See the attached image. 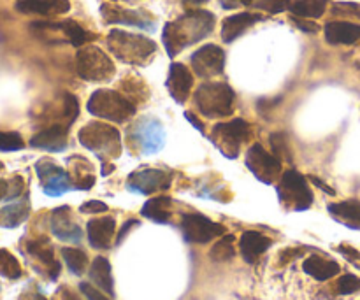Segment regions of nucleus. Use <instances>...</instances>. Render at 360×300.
Here are the masks:
<instances>
[{
  "label": "nucleus",
  "instance_id": "nucleus-41",
  "mask_svg": "<svg viewBox=\"0 0 360 300\" xmlns=\"http://www.w3.org/2000/svg\"><path fill=\"white\" fill-rule=\"evenodd\" d=\"M333 13L338 14V16H354L360 20V4L338 2V4H334Z\"/></svg>",
  "mask_w": 360,
  "mask_h": 300
},
{
  "label": "nucleus",
  "instance_id": "nucleus-22",
  "mask_svg": "<svg viewBox=\"0 0 360 300\" xmlns=\"http://www.w3.org/2000/svg\"><path fill=\"white\" fill-rule=\"evenodd\" d=\"M323 34L329 44H355L360 39V25L350 21H329Z\"/></svg>",
  "mask_w": 360,
  "mask_h": 300
},
{
  "label": "nucleus",
  "instance_id": "nucleus-9",
  "mask_svg": "<svg viewBox=\"0 0 360 300\" xmlns=\"http://www.w3.org/2000/svg\"><path fill=\"white\" fill-rule=\"evenodd\" d=\"M246 167L253 172L259 181L266 185H273L281 176V160L276 155L267 153L262 148V144H253L246 153Z\"/></svg>",
  "mask_w": 360,
  "mask_h": 300
},
{
  "label": "nucleus",
  "instance_id": "nucleus-45",
  "mask_svg": "<svg viewBox=\"0 0 360 300\" xmlns=\"http://www.w3.org/2000/svg\"><path fill=\"white\" fill-rule=\"evenodd\" d=\"M294 23L297 25L302 32H309V34H316V32L320 30L319 25L313 23V21H309V20H306V18H295Z\"/></svg>",
  "mask_w": 360,
  "mask_h": 300
},
{
  "label": "nucleus",
  "instance_id": "nucleus-44",
  "mask_svg": "<svg viewBox=\"0 0 360 300\" xmlns=\"http://www.w3.org/2000/svg\"><path fill=\"white\" fill-rule=\"evenodd\" d=\"M79 290H81V294H83L88 300H109L108 297H105V295H102L101 292L97 290V288L91 287L90 283H81Z\"/></svg>",
  "mask_w": 360,
  "mask_h": 300
},
{
  "label": "nucleus",
  "instance_id": "nucleus-47",
  "mask_svg": "<svg viewBox=\"0 0 360 300\" xmlns=\"http://www.w3.org/2000/svg\"><path fill=\"white\" fill-rule=\"evenodd\" d=\"M137 223H139V221H137V220H129V221H127V223L123 225V227H122V230H120L118 237H116V244H120V242H122L123 239H125V235L129 234V230H130V228H132V227H136Z\"/></svg>",
  "mask_w": 360,
  "mask_h": 300
},
{
  "label": "nucleus",
  "instance_id": "nucleus-13",
  "mask_svg": "<svg viewBox=\"0 0 360 300\" xmlns=\"http://www.w3.org/2000/svg\"><path fill=\"white\" fill-rule=\"evenodd\" d=\"M35 171H37L39 179L42 183V190L44 193L51 197L63 195L70 190V176L58 165H55L49 160H41L35 164Z\"/></svg>",
  "mask_w": 360,
  "mask_h": 300
},
{
  "label": "nucleus",
  "instance_id": "nucleus-36",
  "mask_svg": "<svg viewBox=\"0 0 360 300\" xmlns=\"http://www.w3.org/2000/svg\"><path fill=\"white\" fill-rule=\"evenodd\" d=\"M271 146H273V155H276L278 158H285V160H292V153H290V146L287 143V136L283 132H276L271 136Z\"/></svg>",
  "mask_w": 360,
  "mask_h": 300
},
{
  "label": "nucleus",
  "instance_id": "nucleus-46",
  "mask_svg": "<svg viewBox=\"0 0 360 300\" xmlns=\"http://www.w3.org/2000/svg\"><path fill=\"white\" fill-rule=\"evenodd\" d=\"M253 2H255V0H220L224 9H236V7L241 6H252Z\"/></svg>",
  "mask_w": 360,
  "mask_h": 300
},
{
  "label": "nucleus",
  "instance_id": "nucleus-27",
  "mask_svg": "<svg viewBox=\"0 0 360 300\" xmlns=\"http://www.w3.org/2000/svg\"><path fill=\"white\" fill-rule=\"evenodd\" d=\"M329 213L348 227H360V202L359 200H345V202L330 204Z\"/></svg>",
  "mask_w": 360,
  "mask_h": 300
},
{
  "label": "nucleus",
  "instance_id": "nucleus-20",
  "mask_svg": "<svg viewBox=\"0 0 360 300\" xmlns=\"http://www.w3.org/2000/svg\"><path fill=\"white\" fill-rule=\"evenodd\" d=\"M264 18L260 14L255 13H238L232 14V16L225 18L224 23H221V39L224 42H232L239 37V35L245 34L250 27L257 23V21H262Z\"/></svg>",
  "mask_w": 360,
  "mask_h": 300
},
{
  "label": "nucleus",
  "instance_id": "nucleus-6",
  "mask_svg": "<svg viewBox=\"0 0 360 300\" xmlns=\"http://www.w3.org/2000/svg\"><path fill=\"white\" fill-rule=\"evenodd\" d=\"M76 69L81 79L90 83H105L112 79L116 69L112 60L97 46H83L76 55Z\"/></svg>",
  "mask_w": 360,
  "mask_h": 300
},
{
  "label": "nucleus",
  "instance_id": "nucleus-42",
  "mask_svg": "<svg viewBox=\"0 0 360 300\" xmlns=\"http://www.w3.org/2000/svg\"><path fill=\"white\" fill-rule=\"evenodd\" d=\"M81 213H86V214H98V213H105L108 211V206L101 200H88L86 204L79 207Z\"/></svg>",
  "mask_w": 360,
  "mask_h": 300
},
{
  "label": "nucleus",
  "instance_id": "nucleus-26",
  "mask_svg": "<svg viewBox=\"0 0 360 300\" xmlns=\"http://www.w3.org/2000/svg\"><path fill=\"white\" fill-rule=\"evenodd\" d=\"M172 200L169 197H153L141 209V214L155 223H167L172 216Z\"/></svg>",
  "mask_w": 360,
  "mask_h": 300
},
{
  "label": "nucleus",
  "instance_id": "nucleus-23",
  "mask_svg": "<svg viewBox=\"0 0 360 300\" xmlns=\"http://www.w3.org/2000/svg\"><path fill=\"white\" fill-rule=\"evenodd\" d=\"M16 7L21 13L53 16V14H65L70 9V2L69 0H18Z\"/></svg>",
  "mask_w": 360,
  "mask_h": 300
},
{
  "label": "nucleus",
  "instance_id": "nucleus-14",
  "mask_svg": "<svg viewBox=\"0 0 360 300\" xmlns=\"http://www.w3.org/2000/svg\"><path fill=\"white\" fill-rule=\"evenodd\" d=\"M167 90L178 104H185L193 86V74L183 63H172L167 76Z\"/></svg>",
  "mask_w": 360,
  "mask_h": 300
},
{
  "label": "nucleus",
  "instance_id": "nucleus-34",
  "mask_svg": "<svg viewBox=\"0 0 360 300\" xmlns=\"http://www.w3.org/2000/svg\"><path fill=\"white\" fill-rule=\"evenodd\" d=\"M0 274L7 280H18L21 278V266L13 253L7 249H0Z\"/></svg>",
  "mask_w": 360,
  "mask_h": 300
},
{
  "label": "nucleus",
  "instance_id": "nucleus-33",
  "mask_svg": "<svg viewBox=\"0 0 360 300\" xmlns=\"http://www.w3.org/2000/svg\"><path fill=\"white\" fill-rule=\"evenodd\" d=\"M62 256H63V260H65V263H67V267H69L70 273L76 274V276H81V274L86 270L88 256H86V253L81 252V249L63 248Z\"/></svg>",
  "mask_w": 360,
  "mask_h": 300
},
{
  "label": "nucleus",
  "instance_id": "nucleus-2",
  "mask_svg": "<svg viewBox=\"0 0 360 300\" xmlns=\"http://www.w3.org/2000/svg\"><path fill=\"white\" fill-rule=\"evenodd\" d=\"M108 46L116 58L132 65L146 63L157 51V44L151 39L125 30L109 32Z\"/></svg>",
  "mask_w": 360,
  "mask_h": 300
},
{
  "label": "nucleus",
  "instance_id": "nucleus-10",
  "mask_svg": "<svg viewBox=\"0 0 360 300\" xmlns=\"http://www.w3.org/2000/svg\"><path fill=\"white\" fill-rule=\"evenodd\" d=\"M181 232L186 242L207 244L213 239L225 235V227L202 214H183Z\"/></svg>",
  "mask_w": 360,
  "mask_h": 300
},
{
  "label": "nucleus",
  "instance_id": "nucleus-50",
  "mask_svg": "<svg viewBox=\"0 0 360 300\" xmlns=\"http://www.w3.org/2000/svg\"><path fill=\"white\" fill-rule=\"evenodd\" d=\"M186 6H200V4H206L207 0H181Z\"/></svg>",
  "mask_w": 360,
  "mask_h": 300
},
{
  "label": "nucleus",
  "instance_id": "nucleus-5",
  "mask_svg": "<svg viewBox=\"0 0 360 300\" xmlns=\"http://www.w3.org/2000/svg\"><path fill=\"white\" fill-rule=\"evenodd\" d=\"M236 93L225 83H204L195 91V105L206 118H224L234 112Z\"/></svg>",
  "mask_w": 360,
  "mask_h": 300
},
{
  "label": "nucleus",
  "instance_id": "nucleus-18",
  "mask_svg": "<svg viewBox=\"0 0 360 300\" xmlns=\"http://www.w3.org/2000/svg\"><path fill=\"white\" fill-rule=\"evenodd\" d=\"M51 230L60 241L77 242L83 237L81 228L70 220V207H58L51 213Z\"/></svg>",
  "mask_w": 360,
  "mask_h": 300
},
{
  "label": "nucleus",
  "instance_id": "nucleus-19",
  "mask_svg": "<svg viewBox=\"0 0 360 300\" xmlns=\"http://www.w3.org/2000/svg\"><path fill=\"white\" fill-rule=\"evenodd\" d=\"M271 244H273V241L269 237L262 235L260 232L248 230L239 239V253L245 259V262L255 263L271 248Z\"/></svg>",
  "mask_w": 360,
  "mask_h": 300
},
{
  "label": "nucleus",
  "instance_id": "nucleus-1",
  "mask_svg": "<svg viewBox=\"0 0 360 300\" xmlns=\"http://www.w3.org/2000/svg\"><path fill=\"white\" fill-rule=\"evenodd\" d=\"M214 28V14L210 11L193 9L164 27V44L169 56H176L181 49L202 41Z\"/></svg>",
  "mask_w": 360,
  "mask_h": 300
},
{
  "label": "nucleus",
  "instance_id": "nucleus-11",
  "mask_svg": "<svg viewBox=\"0 0 360 300\" xmlns=\"http://www.w3.org/2000/svg\"><path fill=\"white\" fill-rule=\"evenodd\" d=\"M171 172L160 171V169H143L136 171L127 179V188L141 195H151L160 190H167L171 186Z\"/></svg>",
  "mask_w": 360,
  "mask_h": 300
},
{
  "label": "nucleus",
  "instance_id": "nucleus-29",
  "mask_svg": "<svg viewBox=\"0 0 360 300\" xmlns=\"http://www.w3.org/2000/svg\"><path fill=\"white\" fill-rule=\"evenodd\" d=\"M329 0H292L290 7L292 14L297 18H306V20H315L320 18L327 9Z\"/></svg>",
  "mask_w": 360,
  "mask_h": 300
},
{
  "label": "nucleus",
  "instance_id": "nucleus-38",
  "mask_svg": "<svg viewBox=\"0 0 360 300\" xmlns=\"http://www.w3.org/2000/svg\"><path fill=\"white\" fill-rule=\"evenodd\" d=\"M25 143L20 133L16 132H0V150L2 151H18L23 150Z\"/></svg>",
  "mask_w": 360,
  "mask_h": 300
},
{
  "label": "nucleus",
  "instance_id": "nucleus-37",
  "mask_svg": "<svg viewBox=\"0 0 360 300\" xmlns=\"http://www.w3.org/2000/svg\"><path fill=\"white\" fill-rule=\"evenodd\" d=\"M79 116V104H77V98L72 93L63 95V118H65L67 126L72 125L74 122Z\"/></svg>",
  "mask_w": 360,
  "mask_h": 300
},
{
  "label": "nucleus",
  "instance_id": "nucleus-21",
  "mask_svg": "<svg viewBox=\"0 0 360 300\" xmlns=\"http://www.w3.org/2000/svg\"><path fill=\"white\" fill-rule=\"evenodd\" d=\"M134 130H136L137 143L144 153H157L160 150L162 143H164V132H162L160 123L155 119H146Z\"/></svg>",
  "mask_w": 360,
  "mask_h": 300
},
{
  "label": "nucleus",
  "instance_id": "nucleus-48",
  "mask_svg": "<svg viewBox=\"0 0 360 300\" xmlns=\"http://www.w3.org/2000/svg\"><path fill=\"white\" fill-rule=\"evenodd\" d=\"M309 181H311L313 185L319 186L320 190H323V192H326V193H329V195H336V192H334L333 188H329V186H327L323 181H320V179L316 178V176H309Z\"/></svg>",
  "mask_w": 360,
  "mask_h": 300
},
{
  "label": "nucleus",
  "instance_id": "nucleus-32",
  "mask_svg": "<svg viewBox=\"0 0 360 300\" xmlns=\"http://www.w3.org/2000/svg\"><path fill=\"white\" fill-rule=\"evenodd\" d=\"M236 256V237L234 235H221L213 244L210 252V259L213 262H229Z\"/></svg>",
  "mask_w": 360,
  "mask_h": 300
},
{
  "label": "nucleus",
  "instance_id": "nucleus-28",
  "mask_svg": "<svg viewBox=\"0 0 360 300\" xmlns=\"http://www.w3.org/2000/svg\"><path fill=\"white\" fill-rule=\"evenodd\" d=\"M28 253H30L32 256H35V259L41 260L42 266L48 269L49 273V278L51 280H56L60 274V263L56 262L55 255H53L51 248H49V244L46 241H35V242H30L28 244Z\"/></svg>",
  "mask_w": 360,
  "mask_h": 300
},
{
  "label": "nucleus",
  "instance_id": "nucleus-35",
  "mask_svg": "<svg viewBox=\"0 0 360 300\" xmlns=\"http://www.w3.org/2000/svg\"><path fill=\"white\" fill-rule=\"evenodd\" d=\"M23 192V179H0V200H14Z\"/></svg>",
  "mask_w": 360,
  "mask_h": 300
},
{
  "label": "nucleus",
  "instance_id": "nucleus-43",
  "mask_svg": "<svg viewBox=\"0 0 360 300\" xmlns=\"http://www.w3.org/2000/svg\"><path fill=\"white\" fill-rule=\"evenodd\" d=\"M338 252L341 253V255L345 256V259L348 260V262H352L354 266H357L360 269V253L357 249H354L352 246H347V244H341L340 248H338Z\"/></svg>",
  "mask_w": 360,
  "mask_h": 300
},
{
  "label": "nucleus",
  "instance_id": "nucleus-15",
  "mask_svg": "<svg viewBox=\"0 0 360 300\" xmlns=\"http://www.w3.org/2000/svg\"><path fill=\"white\" fill-rule=\"evenodd\" d=\"M116 232V221L112 216H102L94 218L88 221L86 225V234L88 242L91 248L95 249H109L112 244Z\"/></svg>",
  "mask_w": 360,
  "mask_h": 300
},
{
  "label": "nucleus",
  "instance_id": "nucleus-24",
  "mask_svg": "<svg viewBox=\"0 0 360 300\" xmlns=\"http://www.w3.org/2000/svg\"><path fill=\"white\" fill-rule=\"evenodd\" d=\"M302 269L306 274H309L311 278H315L316 281H327L330 278L338 276L341 270L340 263L334 262V260L322 259L319 255H311L304 260L302 263Z\"/></svg>",
  "mask_w": 360,
  "mask_h": 300
},
{
  "label": "nucleus",
  "instance_id": "nucleus-31",
  "mask_svg": "<svg viewBox=\"0 0 360 300\" xmlns=\"http://www.w3.org/2000/svg\"><path fill=\"white\" fill-rule=\"evenodd\" d=\"M60 30L63 32V35L67 37V41L70 42L72 46H76V48H83V46H86L88 42L94 41L95 35L90 34L88 30H84L81 25H77L76 21L72 20H67V21H62V23H58Z\"/></svg>",
  "mask_w": 360,
  "mask_h": 300
},
{
  "label": "nucleus",
  "instance_id": "nucleus-8",
  "mask_svg": "<svg viewBox=\"0 0 360 300\" xmlns=\"http://www.w3.org/2000/svg\"><path fill=\"white\" fill-rule=\"evenodd\" d=\"M250 133H252V129H250L248 123L238 118L232 119V122L218 123L211 132L210 139L213 141V144L224 157L234 160V158H238L241 144L248 141Z\"/></svg>",
  "mask_w": 360,
  "mask_h": 300
},
{
  "label": "nucleus",
  "instance_id": "nucleus-49",
  "mask_svg": "<svg viewBox=\"0 0 360 300\" xmlns=\"http://www.w3.org/2000/svg\"><path fill=\"white\" fill-rule=\"evenodd\" d=\"M185 116H186V118H188V122L192 123V125H195L197 129L200 130V132H204V125H202V123L199 122V119H197V118H193V115H192V112H186Z\"/></svg>",
  "mask_w": 360,
  "mask_h": 300
},
{
  "label": "nucleus",
  "instance_id": "nucleus-40",
  "mask_svg": "<svg viewBox=\"0 0 360 300\" xmlns=\"http://www.w3.org/2000/svg\"><path fill=\"white\" fill-rule=\"evenodd\" d=\"M290 2L292 0H257L255 7H259V9L262 11H267V13L271 14H276V13H283V11H287L288 7H290Z\"/></svg>",
  "mask_w": 360,
  "mask_h": 300
},
{
  "label": "nucleus",
  "instance_id": "nucleus-16",
  "mask_svg": "<svg viewBox=\"0 0 360 300\" xmlns=\"http://www.w3.org/2000/svg\"><path fill=\"white\" fill-rule=\"evenodd\" d=\"M101 14L108 23H123L141 28L151 27V16L144 11L123 9V7L112 6V4H102Z\"/></svg>",
  "mask_w": 360,
  "mask_h": 300
},
{
  "label": "nucleus",
  "instance_id": "nucleus-39",
  "mask_svg": "<svg viewBox=\"0 0 360 300\" xmlns=\"http://www.w3.org/2000/svg\"><path fill=\"white\" fill-rule=\"evenodd\" d=\"M360 290V278L354 274H345L338 281V294L341 295H352Z\"/></svg>",
  "mask_w": 360,
  "mask_h": 300
},
{
  "label": "nucleus",
  "instance_id": "nucleus-30",
  "mask_svg": "<svg viewBox=\"0 0 360 300\" xmlns=\"http://www.w3.org/2000/svg\"><path fill=\"white\" fill-rule=\"evenodd\" d=\"M28 218V202L21 200V202H14L11 206H6L0 209V227L14 228L20 223H23Z\"/></svg>",
  "mask_w": 360,
  "mask_h": 300
},
{
  "label": "nucleus",
  "instance_id": "nucleus-17",
  "mask_svg": "<svg viewBox=\"0 0 360 300\" xmlns=\"http://www.w3.org/2000/svg\"><path fill=\"white\" fill-rule=\"evenodd\" d=\"M67 133H69V126L55 123L49 129L35 133L30 139V144L34 148H39V150L60 153V151H63L67 148Z\"/></svg>",
  "mask_w": 360,
  "mask_h": 300
},
{
  "label": "nucleus",
  "instance_id": "nucleus-4",
  "mask_svg": "<svg viewBox=\"0 0 360 300\" xmlns=\"http://www.w3.org/2000/svg\"><path fill=\"white\" fill-rule=\"evenodd\" d=\"M86 109L97 118L109 119L112 123H125L137 111L136 102L127 98L120 91L105 90V88H101V90L91 93Z\"/></svg>",
  "mask_w": 360,
  "mask_h": 300
},
{
  "label": "nucleus",
  "instance_id": "nucleus-12",
  "mask_svg": "<svg viewBox=\"0 0 360 300\" xmlns=\"http://www.w3.org/2000/svg\"><path fill=\"white\" fill-rule=\"evenodd\" d=\"M192 69L199 77H213L224 72L225 51L217 44H206L192 55Z\"/></svg>",
  "mask_w": 360,
  "mask_h": 300
},
{
  "label": "nucleus",
  "instance_id": "nucleus-3",
  "mask_svg": "<svg viewBox=\"0 0 360 300\" xmlns=\"http://www.w3.org/2000/svg\"><path fill=\"white\" fill-rule=\"evenodd\" d=\"M79 143L94 151L102 162L118 158L122 155V136L115 126L102 122H90L79 132Z\"/></svg>",
  "mask_w": 360,
  "mask_h": 300
},
{
  "label": "nucleus",
  "instance_id": "nucleus-51",
  "mask_svg": "<svg viewBox=\"0 0 360 300\" xmlns=\"http://www.w3.org/2000/svg\"><path fill=\"white\" fill-rule=\"evenodd\" d=\"M2 169H4V164H2V162H0V171H2Z\"/></svg>",
  "mask_w": 360,
  "mask_h": 300
},
{
  "label": "nucleus",
  "instance_id": "nucleus-25",
  "mask_svg": "<svg viewBox=\"0 0 360 300\" xmlns=\"http://www.w3.org/2000/svg\"><path fill=\"white\" fill-rule=\"evenodd\" d=\"M90 280L97 285L101 290H104L108 295H115V283H112V274H111V263L104 256H97V259L91 262L90 270Z\"/></svg>",
  "mask_w": 360,
  "mask_h": 300
},
{
  "label": "nucleus",
  "instance_id": "nucleus-7",
  "mask_svg": "<svg viewBox=\"0 0 360 300\" xmlns=\"http://www.w3.org/2000/svg\"><path fill=\"white\" fill-rule=\"evenodd\" d=\"M278 197L288 211H306L311 207L313 200H315L306 178L294 169L281 174Z\"/></svg>",
  "mask_w": 360,
  "mask_h": 300
}]
</instances>
